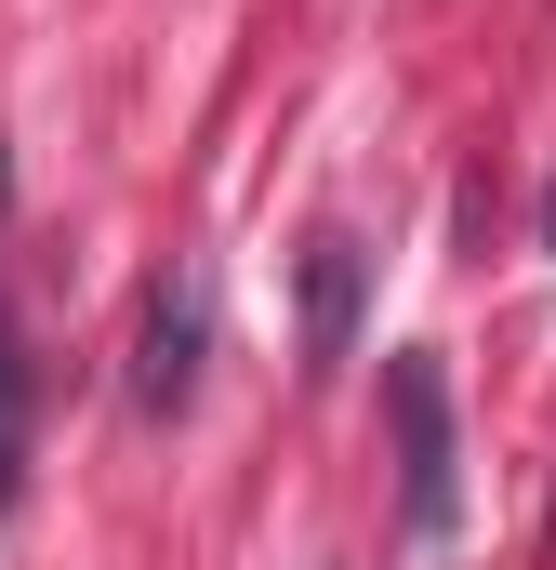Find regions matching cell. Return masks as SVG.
Wrapping results in <instances>:
<instances>
[{"instance_id":"6da1fadb","label":"cell","mask_w":556,"mask_h":570,"mask_svg":"<svg viewBox=\"0 0 556 570\" xmlns=\"http://www.w3.org/2000/svg\"><path fill=\"white\" fill-rule=\"evenodd\" d=\"M385 412H398V491H411V531H450V385L437 358H385Z\"/></svg>"},{"instance_id":"7a4b0ae2","label":"cell","mask_w":556,"mask_h":570,"mask_svg":"<svg viewBox=\"0 0 556 570\" xmlns=\"http://www.w3.org/2000/svg\"><path fill=\"white\" fill-rule=\"evenodd\" d=\"M199 345H212V279L172 266L146 292V332H133V412H186L199 399Z\"/></svg>"},{"instance_id":"3957f363","label":"cell","mask_w":556,"mask_h":570,"mask_svg":"<svg viewBox=\"0 0 556 570\" xmlns=\"http://www.w3.org/2000/svg\"><path fill=\"white\" fill-rule=\"evenodd\" d=\"M345 332H358V239H318L305 253V345L345 358Z\"/></svg>"},{"instance_id":"277c9868","label":"cell","mask_w":556,"mask_h":570,"mask_svg":"<svg viewBox=\"0 0 556 570\" xmlns=\"http://www.w3.org/2000/svg\"><path fill=\"white\" fill-rule=\"evenodd\" d=\"M13 478H27V358L0 345V504H13Z\"/></svg>"}]
</instances>
